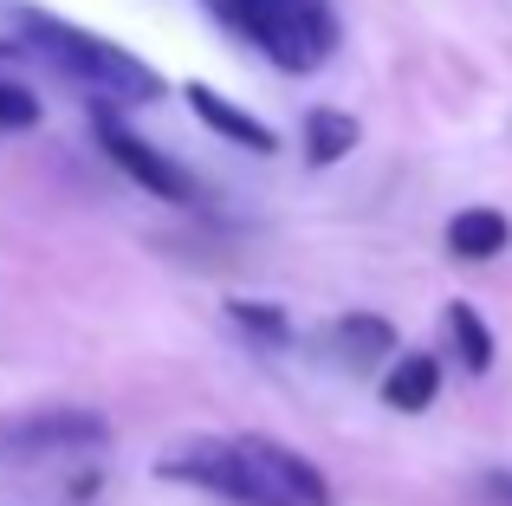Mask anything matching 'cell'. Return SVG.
<instances>
[{
    "label": "cell",
    "instance_id": "obj_2",
    "mask_svg": "<svg viewBox=\"0 0 512 506\" xmlns=\"http://www.w3.org/2000/svg\"><path fill=\"white\" fill-rule=\"evenodd\" d=\"M208 13L227 26V33H240L247 46H260L279 72H312L318 65L312 39H305L299 13H292L286 0H208Z\"/></svg>",
    "mask_w": 512,
    "mask_h": 506
},
{
    "label": "cell",
    "instance_id": "obj_3",
    "mask_svg": "<svg viewBox=\"0 0 512 506\" xmlns=\"http://www.w3.org/2000/svg\"><path fill=\"white\" fill-rule=\"evenodd\" d=\"M163 474H169V481H188V487H208V494H221V500H234V506H279L273 487L247 468L240 448H214V442L182 448V455L163 461Z\"/></svg>",
    "mask_w": 512,
    "mask_h": 506
},
{
    "label": "cell",
    "instance_id": "obj_11",
    "mask_svg": "<svg viewBox=\"0 0 512 506\" xmlns=\"http://www.w3.org/2000/svg\"><path fill=\"white\" fill-rule=\"evenodd\" d=\"M389 344H396L389 318H370V312H357V318H344V325H338V357H344L350 370H370L376 357H389Z\"/></svg>",
    "mask_w": 512,
    "mask_h": 506
},
{
    "label": "cell",
    "instance_id": "obj_8",
    "mask_svg": "<svg viewBox=\"0 0 512 506\" xmlns=\"http://www.w3.org/2000/svg\"><path fill=\"white\" fill-rule=\"evenodd\" d=\"M506 241H512V221L500 208H461L448 221V253H461V260H493V253H506Z\"/></svg>",
    "mask_w": 512,
    "mask_h": 506
},
{
    "label": "cell",
    "instance_id": "obj_1",
    "mask_svg": "<svg viewBox=\"0 0 512 506\" xmlns=\"http://www.w3.org/2000/svg\"><path fill=\"white\" fill-rule=\"evenodd\" d=\"M20 39L46 52L52 72H65L78 91H91L98 111H117V104H156V98H163V78H156L130 46H111V39H98V33H78V26L52 20V13H39V7H20Z\"/></svg>",
    "mask_w": 512,
    "mask_h": 506
},
{
    "label": "cell",
    "instance_id": "obj_6",
    "mask_svg": "<svg viewBox=\"0 0 512 506\" xmlns=\"http://www.w3.org/2000/svg\"><path fill=\"white\" fill-rule=\"evenodd\" d=\"M111 442V422L91 416V409H46V416H26L7 429V448H20V455H52V448H98Z\"/></svg>",
    "mask_w": 512,
    "mask_h": 506
},
{
    "label": "cell",
    "instance_id": "obj_10",
    "mask_svg": "<svg viewBox=\"0 0 512 506\" xmlns=\"http://www.w3.org/2000/svg\"><path fill=\"white\" fill-rule=\"evenodd\" d=\"M357 150V117L350 111H312L305 117V163L312 169H331Z\"/></svg>",
    "mask_w": 512,
    "mask_h": 506
},
{
    "label": "cell",
    "instance_id": "obj_14",
    "mask_svg": "<svg viewBox=\"0 0 512 506\" xmlns=\"http://www.w3.org/2000/svg\"><path fill=\"white\" fill-rule=\"evenodd\" d=\"M292 13H299V26H305V39H312V52L325 59L331 46H338V20H331V0H286Z\"/></svg>",
    "mask_w": 512,
    "mask_h": 506
},
{
    "label": "cell",
    "instance_id": "obj_7",
    "mask_svg": "<svg viewBox=\"0 0 512 506\" xmlns=\"http://www.w3.org/2000/svg\"><path fill=\"white\" fill-rule=\"evenodd\" d=\"M188 104H195V117L214 130V137L240 143V150H253V156H273V150H279L273 124H260L253 111H240V104H234V98H221L214 85H188Z\"/></svg>",
    "mask_w": 512,
    "mask_h": 506
},
{
    "label": "cell",
    "instance_id": "obj_4",
    "mask_svg": "<svg viewBox=\"0 0 512 506\" xmlns=\"http://www.w3.org/2000/svg\"><path fill=\"white\" fill-rule=\"evenodd\" d=\"M98 143H104V156H111V163L124 169V176L137 182V189L163 195V202H195V182H188L163 150H150V143H143L137 130L111 124V111H98Z\"/></svg>",
    "mask_w": 512,
    "mask_h": 506
},
{
    "label": "cell",
    "instance_id": "obj_13",
    "mask_svg": "<svg viewBox=\"0 0 512 506\" xmlns=\"http://www.w3.org/2000/svg\"><path fill=\"white\" fill-rule=\"evenodd\" d=\"M227 318L260 344H286L292 338V318L279 312V305H260V299H227Z\"/></svg>",
    "mask_w": 512,
    "mask_h": 506
},
{
    "label": "cell",
    "instance_id": "obj_15",
    "mask_svg": "<svg viewBox=\"0 0 512 506\" xmlns=\"http://www.w3.org/2000/svg\"><path fill=\"white\" fill-rule=\"evenodd\" d=\"M39 124V98L13 78H0V130H33Z\"/></svg>",
    "mask_w": 512,
    "mask_h": 506
},
{
    "label": "cell",
    "instance_id": "obj_5",
    "mask_svg": "<svg viewBox=\"0 0 512 506\" xmlns=\"http://www.w3.org/2000/svg\"><path fill=\"white\" fill-rule=\"evenodd\" d=\"M234 448L247 455V468L273 487L279 506H331V481L305 455H292L286 442H234Z\"/></svg>",
    "mask_w": 512,
    "mask_h": 506
},
{
    "label": "cell",
    "instance_id": "obj_17",
    "mask_svg": "<svg viewBox=\"0 0 512 506\" xmlns=\"http://www.w3.org/2000/svg\"><path fill=\"white\" fill-rule=\"evenodd\" d=\"M0 65H7V39H0Z\"/></svg>",
    "mask_w": 512,
    "mask_h": 506
},
{
    "label": "cell",
    "instance_id": "obj_16",
    "mask_svg": "<svg viewBox=\"0 0 512 506\" xmlns=\"http://www.w3.org/2000/svg\"><path fill=\"white\" fill-rule=\"evenodd\" d=\"M487 494L500 500V506H512V474H506V468H493V474H487Z\"/></svg>",
    "mask_w": 512,
    "mask_h": 506
},
{
    "label": "cell",
    "instance_id": "obj_12",
    "mask_svg": "<svg viewBox=\"0 0 512 506\" xmlns=\"http://www.w3.org/2000/svg\"><path fill=\"white\" fill-rule=\"evenodd\" d=\"M448 338H454V351H461V364L474 370V377H480V370H493V331H487V318H480L467 299L448 305Z\"/></svg>",
    "mask_w": 512,
    "mask_h": 506
},
{
    "label": "cell",
    "instance_id": "obj_9",
    "mask_svg": "<svg viewBox=\"0 0 512 506\" xmlns=\"http://www.w3.org/2000/svg\"><path fill=\"white\" fill-rule=\"evenodd\" d=\"M435 390H441V364H435L428 351L396 357V370L383 377V403H389V409H402V416L428 409V403H435Z\"/></svg>",
    "mask_w": 512,
    "mask_h": 506
}]
</instances>
